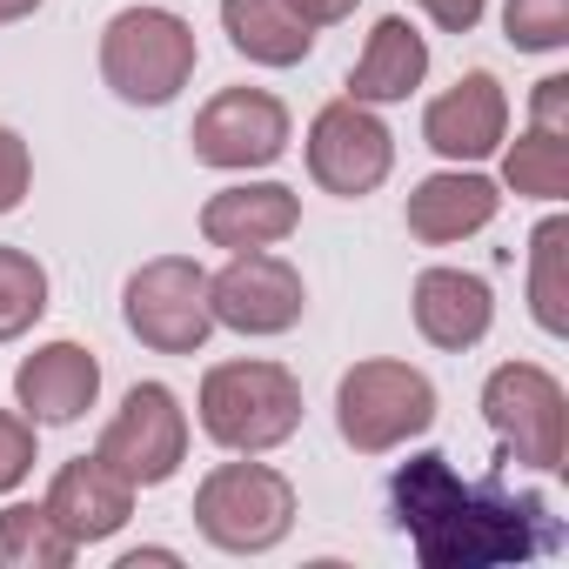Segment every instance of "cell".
I'll list each match as a JSON object with an SVG mask.
<instances>
[{
	"label": "cell",
	"instance_id": "cell-1",
	"mask_svg": "<svg viewBox=\"0 0 569 569\" xmlns=\"http://www.w3.org/2000/svg\"><path fill=\"white\" fill-rule=\"evenodd\" d=\"M389 509L422 569H502L562 549V522L536 489H516L502 476H462L436 449L409 456L389 476Z\"/></svg>",
	"mask_w": 569,
	"mask_h": 569
},
{
	"label": "cell",
	"instance_id": "cell-2",
	"mask_svg": "<svg viewBox=\"0 0 569 569\" xmlns=\"http://www.w3.org/2000/svg\"><path fill=\"white\" fill-rule=\"evenodd\" d=\"M201 436L228 456H268L302 429V382L281 362H214L194 396Z\"/></svg>",
	"mask_w": 569,
	"mask_h": 569
},
{
	"label": "cell",
	"instance_id": "cell-3",
	"mask_svg": "<svg viewBox=\"0 0 569 569\" xmlns=\"http://www.w3.org/2000/svg\"><path fill=\"white\" fill-rule=\"evenodd\" d=\"M194 529L221 549V556H268L289 542L302 502H296V482L268 469V462H214L201 482H194Z\"/></svg>",
	"mask_w": 569,
	"mask_h": 569
},
{
	"label": "cell",
	"instance_id": "cell-4",
	"mask_svg": "<svg viewBox=\"0 0 569 569\" xmlns=\"http://www.w3.org/2000/svg\"><path fill=\"white\" fill-rule=\"evenodd\" d=\"M201 41L174 8H121L101 28V81L114 101L128 108H168L188 81H194Z\"/></svg>",
	"mask_w": 569,
	"mask_h": 569
},
{
	"label": "cell",
	"instance_id": "cell-5",
	"mask_svg": "<svg viewBox=\"0 0 569 569\" xmlns=\"http://www.w3.org/2000/svg\"><path fill=\"white\" fill-rule=\"evenodd\" d=\"M436 416H442L436 382L416 362L369 356V362L342 369V382H336V429L356 456H389V449L429 436Z\"/></svg>",
	"mask_w": 569,
	"mask_h": 569
},
{
	"label": "cell",
	"instance_id": "cell-6",
	"mask_svg": "<svg viewBox=\"0 0 569 569\" xmlns=\"http://www.w3.org/2000/svg\"><path fill=\"white\" fill-rule=\"evenodd\" d=\"M121 322L154 356H201L208 336H214L208 268L194 254H154V261H141L128 274V289H121Z\"/></svg>",
	"mask_w": 569,
	"mask_h": 569
},
{
	"label": "cell",
	"instance_id": "cell-7",
	"mask_svg": "<svg viewBox=\"0 0 569 569\" xmlns=\"http://www.w3.org/2000/svg\"><path fill=\"white\" fill-rule=\"evenodd\" d=\"M482 416H489V429H496V442H502L509 462H522L536 476L562 469V456H569V396H562V382L542 362H502V369H489Z\"/></svg>",
	"mask_w": 569,
	"mask_h": 569
},
{
	"label": "cell",
	"instance_id": "cell-8",
	"mask_svg": "<svg viewBox=\"0 0 569 569\" xmlns=\"http://www.w3.org/2000/svg\"><path fill=\"white\" fill-rule=\"evenodd\" d=\"M94 456H101L134 496L174 482L181 462H188V409H181V396H174L168 382H134V389L121 396V409L108 416Z\"/></svg>",
	"mask_w": 569,
	"mask_h": 569
},
{
	"label": "cell",
	"instance_id": "cell-9",
	"mask_svg": "<svg viewBox=\"0 0 569 569\" xmlns=\"http://www.w3.org/2000/svg\"><path fill=\"white\" fill-rule=\"evenodd\" d=\"M302 154H309V181H316L322 194L362 201V194H376V188L389 181V168H396V134H389V121H382L369 101H349V94H342V101L316 108Z\"/></svg>",
	"mask_w": 569,
	"mask_h": 569
},
{
	"label": "cell",
	"instance_id": "cell-10",
	"mask_svg": "<svg viewBox=\"0 0 569 569\" xmlns=\"http://www.w3.org/2000/svg\"><path fill=\"white\" fill-rule=\"evenodd\" d=\"M289 108L268 88H221L201 101L194 128H188V148L201 168H221V174H248V168H274L289 154Z\"/></svg>",
	"mask_w": 569,
	"mask_h": 569
},
{
	"label": "cell",
	"instance_id": "cell-11",
	"mask_svg": "<svg viewBox=\"0 0 569 569\" xmlns=\"http://www.w3.org/2000/svg\"><path fill=\"white\" fill-rule=\"evenodd\" d=\"M208 309H214V329H234V336H289L309 309V281L289 254L248 248V254H228L221 274H208Z\"/></svg>",
	"mask_w": 569,
	"mask_h": 569
},
{
	"label": "cell",
	"instance_id": "cell-12",
	"mask_svg": "<svg viewBox=\"0 0 569 569\" xmlns=\"http://www.w3.org/2000/svg\"><path fill=\"white\" fill-rule=\"evenodd\" d=\"M422 141L449 161V168H476L509 141V94L489 68H469L456 88H442L422 108Z\"/></svg>",
	"mask_w": 569,
	"mask_h": 569
},
{
	"label": "cell",
	"instance_id": "cell-13",
	"mask_svg": "<svg viewBox=\"0 0 569 569\" xmlns=\"http://www.w3.org/2000/svg\"><path fill=\"white\" fill-rule=\"evenodd\" d=\"M101 402V362L81 342H41L14 369V409L34 429H68Z\"/></svg>",
	"mask_w": 569,
	"mask_h": 569
},
{
	"label": "cell",
	"instance_id": "cell-14",
	"mask_svg": "<svg viewBox=\"0 0 569 569\" xmlns=\"http://www.w3.org/2000/svg\"><path fill=\"white\" fill-rule=\"evenodd\" d=\"M302 228V194L289 181H234L221 194L201 201V241L248 254V248H274Z\"/></svg>",
	"mask_w": 569,
	"mask_h": 569
},
{
	"label": "cell",
	"instance_id": "cell-15",
	"mask_svg": "<svg viewBox=\"0 0 569 569\" xmlns=\"http://www.w3.org/2000/svg\"><path fill=\"white\" fill-rule=\"evenodd\" d=\"M496 208H502V188H496L482 168H436V174H422V181L409 188L402 221H409L416 241L449 248V241L482 234V228L496 221Z\"/></svg>",
	"mask_w": 569,
	"mask_h": 569
},
{
	"label": "cell",
	"instance_id": "cell-16",
	"mask_svg": "<svg viewBox=\"0 0 569 569\" xmlns=\"http://www.w3.org/2000/svg\"><path fill=\"white\" fill-rule=\"evenodd\" d=\"M41 502H48V516L68 529L74 549H94V542L121 536L128 516H134V489H128L101 456H74V462H61Z\"/></svg>",
	"mask_w": 569,
	"mask_h": 569
},
{
	"label": "cell",
	"instance_id": "cell-17",
	"mask_svg": "<svg viewBox=\"0 0 569 569\" xmlns=\"http://www.w3.org/2000/svg\"><path fill=\"white\" fill-rule=\"evenodd\" d=\"M409 309H416V336L429 349H449V356L476 349L496 329V289L469 268H422Z\"/></svg>",
	"mask_w": 569,
	"mask_h": 569
},
{
	"label": "cell",
	"instance_id": "cell-18",
	"mask_svg": "<svg viewBox=\"0 0 569 569\" xmlns=\"http://www.w3.org/2000/svg\"><path fill=\"white\" fill-rule=\"evenodd\" d=\"M221 34L248 68H302L322 28H309L296 0H221Z\"/></svg>",
	"mask_w": 569,
	"mask_h": 569
},
{
	"label": "cell",
	"instance_id": "cell-19",
	"mask_svg": "<svg viewBox=\"0 0 569 569\" xmlns=\"http://www.w3.org/2000/svg\"><path fill=\"white\" fill-rule=\"evenodd\" d=\"M422 81H429V41H422V28L402 21V14L376 21V28H369V48H362L356 68H349V101L396 108V101H409Z\"/></svg>",
	"mask_w": 569,
	"mask_h": 569
},
{
	"label": "cell",
	"instance_id": "cell-20",
	"mask_svg": "<svg viewBox=\"0 0 569 569\" xmlns=\"http://www.w3.org/2000/svg\"><path fill=\"white\" fill-rule=\"evenodd\" d=\"M529 316L542 336H569V214H542L529 234Z\"/></svg>",
	"mask_w": 569,
	"mask_h": 569
},
{
	"label": "cell",
	"instance_id": "cell-21",
	"mask_svg": "<svg viewBox=\"0 0 569 569\" xmlns=\"http://www.w3.org/2000/svg\"><path fill=\"white\" fill-rule=\"evenodd\" d=\"M81 549L48 516V502H8L0 509V569H68Z\"/></svg>",
	"mask_w": 569,
	"mask_h": 569
},
{
	"label": "cell",
	"instance_id": "cell-22",
	"mask_svg": "<svg viewBox=\"0 0 569 569\" xmlns=\"http://www.w3.org/2000/svg\"><path fill=\"white\" fill-rule=\"evenodd\" d=\"M496 154H502V188L509 194H522V201H562L569 194V141L562 134L529 128V134L502 141Z\"/></svg>",
	"mask_w": 569,
	"mask_h": 569
},
{
	"label": "cell",
	"instance_id": "cell-23",
	"mask_svg": "<svg viewBox=\"0 0 569 569\" xmlns=\"http://www.w3.org/2000/svg\"><path fill=\"white\" fill-rule=\"evenodd\" d=\"M48 316V268L28 248L0 241V342H21Z\"/></svg>",
	"mask_w": 569,
	"mask_h": 569
},
{
	"label": "cell",
	"instance_id": "cell-24",
	"mask_svg": "<svg viewBox=\"0 0 569 569\" xmlns=\"http://www.w3.org/2000/svg\"><path fill=\"white\" fill-rule=\"evenodd\" d=\"M502 34L516 54H562L569 48V0H502Z\"/></svg>",
	"mask_w": 569,
	"mask_h": 569
},
{
	"label": "cell",
	"instance_id": "cell-25",
	"mask_svg": "<svg viewBox=\"0 0 569 569\" xmlns=\"http://www.w3.org/2000/svg\"><path fill=\"white\" fill-rule=\"evenodd\" d=\"M34 476V422L21 409H0V496H14Z\"/></svg>",
	"mask_w": 569,
	"mask_h": 569
},
{
	"label": "cell",
	"instance_id": "cell-26",
	"mask_svg": "<svg viewBox=\"0 0 569 569\" xmlns=\"http://www.w3.org/2000/svg\"><path fill=\"white\" fill-rule=\"evenodd\" d=\"M28 188H34V154L8 121H0V214H14L28 201Z\"/></svg>",
	"mask_w": 569,
	"mask_h": 569
},
{
	"label": "cell",
	"instance_id": "cell-27",
	"mask_svg": "<svg viewBox=\"0 0 569 569\" xmlns=\"http://www.w3.org/2000/svg\"><path fill=\"white\" fill-rule=\"evenodd\" d=\"M529 128L569 141V74H542V81H536V94H529Z\"/></svg>",
	"mask_w": 569,
	"mask_h": 569
},
{
	"label": "cell",
	"instance_id": "cell-28",
	"mask_svg": "<svg viewBox=\"0 0 569 569\" xmlns=\"http://www.w3.org/2000/svg\"><path fill=\"white\" fill-rule=\"evenodd\" d=\"M409 8H422L442 34H476L482 14H489V0H409Z\"/></svg>",
	"mask_w": 569,
	"mask_h": 569
},
{
	"label": "cell",
	"instance_id": "cell-29",
	"mask_svg": "<svg viewBox=\"0 0 569 569\" xmlns=\"http://www.w3.org/2000/svg\"><path fill=\"white\" fill-rule=\"evenodd\" d=\"M296 8L309 14V28H336V21H349L362 0H296Z\"/></svg>",
	"mask_w": 569,
	"mask_h": 569
},
{
	"label": "cell",
	"instance_id": "cell-30",
	"mask_svg": "<svg viewBox=\"0 0 569 569\" xmlns=\"http://www.w3.org/2000/svg\"><path fill=\"white\" fill-rule=\"evenodd\" d=\"M48 8V0H0V28H14V21H34Z\"/></svg>",
	"mask_w": 569,
	"mask_h": 569
},
{
	"label": "cell",
	"instance_id": "cell-31",
	"mask_svg": "<svg viewBox=\"0 0 569 569\" xmlns=\"http://www.w3.org/2000/svg\"><path fill=\"white\" fill-rule=\"evenodd\" d=\"M141 562H181V556H174V549H128L114 569H141Z\"/></svg>",
	"mask_w": 569,
	"mask_h": 569
}]
</instances>
